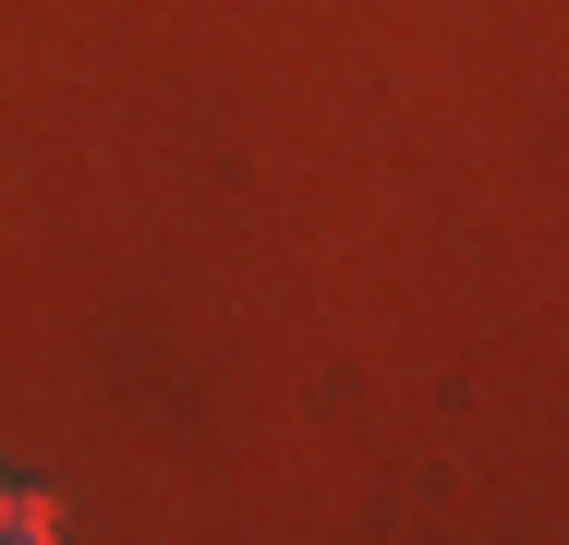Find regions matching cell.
Instances as JSON below:
<instances>
[{"instance_id":"1","label":"cell","mask_w":569,"mask_h":545,"mask_svg":"<svg viewBox=\"0 0 569 545\" xmlns=\"http://www.w3.org/2000/svg\"><path fill=\"white\" fill-rule=\"evenodd\" d=\"M49 534H61V509H49L37 485H12V545H49Z\"/></svg>"},{"instance_id":"2","label":"cell","mask_w":569,"mask_h":545,"mask_svg":"<svg viewBox=\"0 0 569 545\" xmlns=\"http://www.w3.org/2000/svg\"><path fill=\"white\" fill-rule=\"evenodd\" d=\"M0 534H12V485H0Z\"/></svg>"}]
</instances>
